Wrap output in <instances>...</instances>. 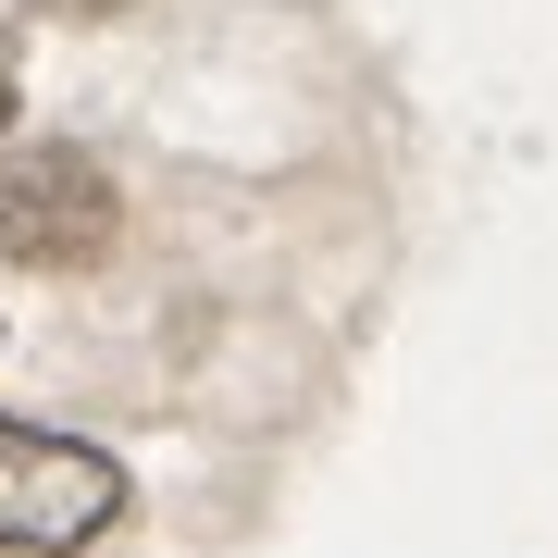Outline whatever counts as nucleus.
I'll use <instances>...</instances> for the list:
<instances>
[{"instance_id":"2","label":"nucleus","mask_w":558,"mask_h":558,"mask_svg":"<svg viewBox=\"0 0 558 558\" xmlns=\"http://www.w3.org/2000/svg\"><path fill=\"white\" fill-rule=\"evenodd\" d=\"M112 174L62 137H25L0 149V260H38V274H75V260L112 248Z\"/></svg>"},{"instance_id":"1","label":"nucleus","mask_w":558,"mask_h":558,"mask_svg":"<svg viewBox=\"0 0 558 558\" xmlns=\"http://www.w3.org/2000/svg\"><path fill=\"white\" fill-rule=\"evenodd\" d=\"M112 521H124V459L0 410V546L13 558H75L87 534H112Z\"/></svg>"},{"instance_id":"4","label":"nucleus","mask_w":558,"mask_h":558,"mask_svg":"<svg viewBox=\"0 0 558 558\" xmlns=\"http://www.w3.org/2000/svg\"><path fill=\"white\" fill-rule=\"evenodd\" d=\"M38 13H124V0H38Z\"/></svg>"},{"instance_id":"3","label":"nucleus","mask_w":558,"mask_h":558,"mask_svg":"<svg viewBox=\"0 0 558 558\" xmlns=\"http://www.w3.org/2000/svg\"><path fill=\"white\" fill-rule=\"evenodd\" d=\"M13 87H25V75H13V25H0V124H13Z\"/></svg>"}]
</instances>
